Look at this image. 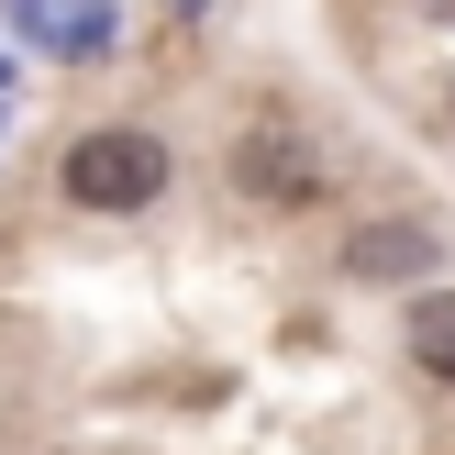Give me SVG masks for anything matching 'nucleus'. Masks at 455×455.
I'll return each instance as SVG.
<instances>
[{"mask_svg":"<svg viewBox=\"0 0 455 455\" xmlns=\"http://www.w3.org/2000/svg\"><path fill=\"white\" fill-rule=\"evenodd\" d=\"M234 200H256V212H278V222H300V212H323L333 200V167H323V145H311L289 111H256V123L234 133Z\"/></svg>","mask_w":455,"mask_h":455,"instance_id":"f257e3e1","label":"nucleus"},{"mask_svg":"<svg viewBox=\"0 0 455 455\" xmlns=\"http://www.w3.org/2000/svg\"><path fill=\"white\" fill-rule=\"evenodd\" d=\"M56 189L78 200V212H156L167 200V145L156 133H133V123H100V133H78V145L56 156Z\"/></svg>","mask_w":455,"mask_h":455,"instance_id":"f03ea898","label":"nucleus"},{"mask_svg":"<svg viewBox=\"0 0 455 455\" xmlns=\"http://www.w3.org/2000/svg\"><path fill=\"white\" fill-rule=\"evenodd\" d=\"M345 278L355 289H422L434 278V234L422 222H355L345 234Z\"/></svg>","mask_w":455,"mask_h":455,"instance_id":"7ed1b4c3","label":"nucleus"},{"mask_svg":"<svg viewBox=\"0 0 455 455\" xmlns=\"http://www.w3.org/2000/svg\"><path fill=\"white\" fill-rule=\"evenodd\" d=\"M411 367L455 389V289H411Z\"/></svg>","mask_w":455,"mask_h":455,"instance_id":"20e7f679","label":"nucleus"},{"mask_svg":"<svg viewBox=\"0 0 455 455\" xmlns=\"http://www.w3.org/2000/svg\"><path fill=\"white\" fill-rule=\"evenodd\" d=\"M422 12H434V22H455V0H422Z\"/></svg>","mask_w":455,"mask_h":455,"instance_id":"39448f33","label":"nucleus"}]
</instances>
